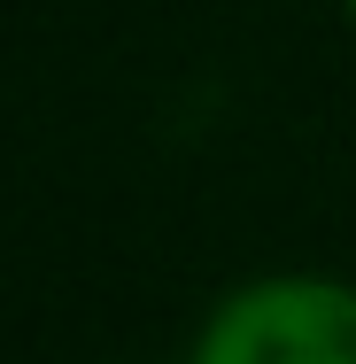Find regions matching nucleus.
Segmentation results:
<instances>
[{
    "instance_id": "obj_1",
    "label": "nucleus",
    "mask_w": 356,
    "mask_h": 364,
    "mask_svg": "<svg viewBox=\"0 0 356 364\" xmlns=\"http://www.w3.org/2000/svg\"><path fill=\"white\" fill-rule=\"evenodd\" d=\"M194 364H356V287L256 279L202 326Z\"/></svg>"
},
{
    "instance_id": "obj_2",
    "label": "nucleus",
    "mask_w": 356,
    "mask_h": 364,
    "mask_svg": "<svg viewBox=\"0 0 356 364\" xmlns=\"http://www.w3.org/2000/svg\"><path fill=\"white\" fill-rule=\"evenodd\" d=\"M349 16H356V0H349Z\"/></svg>"
}]
</instances>
